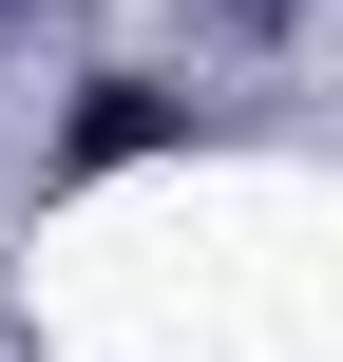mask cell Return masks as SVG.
<instances>
[{"label": "cell", "mask_w": 343, "mask_h": 362, "mask_svg": "<svg viewBox=\"0 0 343 362\" xmlns=\"http://www.w3.org/2000/svg\"><path fill=\"white\" fill-rule=\"evenodd\" d=\"M134 153H172V76H95L76 95V172H134Z\"/></svg>", "instance_id": "obj_1"}, {"label": "cell", "mask_w": 343, "mask_h": 362, "mask_svg": "<svg viewBox=\"0 0 343 362\" xmlns=\"http://www.w3.org/2000/svg\"><path fill=\"white\" fill-rule=\"evenodd\" d=\"M248 19H286V0H248Z\"/></svg>", "instance_id": "obj_2"}]
</instances>
